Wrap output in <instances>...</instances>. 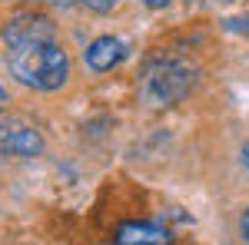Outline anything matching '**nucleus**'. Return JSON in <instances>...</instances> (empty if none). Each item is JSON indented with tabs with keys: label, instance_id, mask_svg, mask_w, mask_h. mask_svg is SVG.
<instances>
[{
	"label": "nucleus",
	"instance_id": "9d476101",
	"mask_svg": "<svg viewBox=\"0 0 249 245\" xmlns=\"http://www.w3.org/2000/svg\"><path fill=\"white\" fill-rule=\"evenodd\" d=\"M243 163H246V169H249V143H246V149H243Z\"/></svg>",
	"mask_w": 249,
	"mask_h": 245
},
{
	"label": "nucleus",
	"instance_id": "39448f33",
	"mask_svg": "<svg viewBox=\"0 0 249 245\" xmlns=\"http://www.w3.org/2000/svg\"><path fill=\"white\" fill-rule=\"evenodd\" d=\"M116 245H170V232L153 222H123L116 229Z\"/></svg>",
	"mask_w": 249,
	"mask_h": 245
},
{
	"label": "nucleus",
	"instance_id": "0eeeda50",
	"mask_svg": "<svg viewBox=\"0 0 249 245\" xmlns=\"http://www.w3.org/2000/svg\"><path fill=\"white\" fill-rule=\"evenodd\" d=\"M239 229H243V239L249 242V209H246V215H243V222H239Z\"/></svg>",
	"mask_w": 249,
	"mask_h": 245
},
{
	"label": "nucleus",
	"instance_id": "6e6552de",
	"mask_svg": "<svg viewBox=\"0 0 249 245\" xmlns=\"http://www.w3.org/2000/svg\"><path fill=\"white\" fill-rule=\"evenodd\" d=\"M143 3H146V7H153V10H160V7H166L170 0H143Z\"/></svg>",
	"mask_w": 249,
	"mask_h": 245
},
{
	"label": "nucleus",
	"instance_id": "f03ea898",
	"mask_svg": "<svg viewBox=\"0 0 249 245\" xmlns=\"http://www.w3.org/2000/svg\"><path fill=\"white\" fill-rule=\"evenodd\" d=\"M193 66L186 63H179V60H153L143 76H140V99L146 103V106H173V103H179L183 96L193 90Z\"/></svg>",
	"mask_w": 249,
	"mask_h": 245
},
{
	"label": "nucleus",
	"instance_id": "423d86ee",
	"mask_svg": "<svg viewBox=\"0 0 249 245\" xmlns=\"http://www.w3.org/2000/svg\"><path fill=\"white\" fill-rule=\"evenodd\" d=\"M83 3H87V7H93V10H110L116 0H83Z\"/></svg>",
	"mask_w": 249,
	"mask_h": 245
},
{
	"label": "nucleus",
	"instance_id": "7ed1b4c3",
	"mask_svg": "<svg viewBox=\"0 0 249 245\" xmlns=\"http://www.w3.org/2000/svg\"><path fill=\"white\" fill-rule=\"evenodd\" d=\"M43 152V136L37 126L23 119H7L0 123V156H17V159H34Z\"/></svg>",
	"mask_w": 249,
	"mask_h": 245
},
{
	"label": "nucleus",
	"instance_id": "f257e3e1",
	"mask_svg": "<svg viewBox=\"0 0 249 245\" xmlns=\"http://www.w3.org/2000/svg\"><path fill=\"white\" fill-rule=\"evenodd\" d=\"M7 66L30 90H60L70 76V57L57 43L47 17H20L7 27Z\"/></svg>",
	"mask_w": 249,
	"mask_h": 245
},
{
	"label": "nucleus",
	"instance_id": "1a4fd4ad",
	"mask_svg": "<svg viewBox=\"0 0 249 245\" xmlns=\"http://www.w3.org/2000/svg\"><path fill=\"white\" fill-rule=\"evenodd\" d=\"M3 106H7V93H3V86H0V113H3Z\"/></svg>",
	"mask_w": 249,
	"mask_h": 245
},
{
	"label": "nucleus",
	"instance_id": "20e7f679",
	"mask_svg": "<svg viewBox=\"0 0 249 245\" xmlns=\"http://www.w3.org/2000/svg\"><path fill=\"white\" fill-rule=\"evenodd\" d=\"M83 60H87V66L93 73H107V70H113V66H120L126 60V43L120 37H100L87 47Z\"/></svg>",
	"mask_w": 249,
	"mask_h": 245
}]
</instances>
